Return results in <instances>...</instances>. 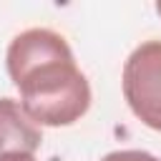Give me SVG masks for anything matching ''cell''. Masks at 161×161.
<instances>
[{
	"label": "cell",
	"instance_id": "cell-1",
	"mask_svg": "<svg viewBox=\"0 0 161 161\" xmlns=\"http://www.w3.org/2000/svg\"><path fill=\"white\" fill-rule=\"evenodd\" d=\"M8 75L20 91V106L38 126H70L91 108L88 78L75 65L65 38L30 28L8 45Z\"/></svg>",
	"mask_w": 161,
	"mask_h": 161
},
{
	"label": "cell",
	"instance_id": "cell-2",
	"mask_svg": "<svg viewBox=\"0 0 161 161\" xmlns=\"http://www.w3.org/2000/svg\"><path fill=\"white\" fill-rule=\"evenodd\" d=\"M123 98L143 126L161 131V40H146L128 55Z\"/></svg>",
	"mask_w": 161,
	"mask_h": 161
},
{
	"label": "cell",
	"instance_id": "cell-3",
	"mask_svg": "<svg viewBox=\"0 0 161 161\" xmlns=\"http://www.w3.org/2000/svg\"><path fill=\"white\" fill-rule=\"evenodd\" d=\"M43 143L40 126L30 121L20 101L0 98V156L3 153H33Z\"/></svg>",
	"mask_w": 161,
	"mask_h": 161
},
{
	"label": "cell",
	"instance_id": "cell-4",
	"mask_svg": "<svg viewBox=\"0 0 161 161\" xmlns=\"http://www.w3.org/2000/svg\"><path fill=\"white\" fill-rule=\"evenodd\" d=\"M101 161H161V158H156V156L148 153V151L128 148V151H111V153H106Z\"/></svg>",
	"mask_w": 161,
	"mask_h": 161
},
{
	"label": "cell",
	"instance_id": "cell-5",
	"mask_svg": "<svg viewBox=\"0 0 161 161\" xmlns=\"http://www.w3.org/2000/svg\"><path fill=\"white\" fill-rule=\"evenodd\" d=\"M0 161H35L33 153H3Z\"/></svg>",
	"mask_w": 161,
	"mask_h": 161
},
{
	"label": "cell",
	"instance_id": "cell-6",
	"mask_svg": "<svg viewBox=\"0 0 161 161\" xmlns=\"http://www.w3.org/2000/svg\"><path fill=\"white\" fill-rule=\"evenodd\" d=\"M156 13H158V15H161V0H158V3H156Z\"/></svg>",
	"mask_w": 161,
	"mask_h": 161
}]
</instances>
